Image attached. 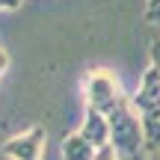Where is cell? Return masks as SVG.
Wrapping results in <instances>:
<instances>
[{"mask_svg": "<svg viewBox=\"0 0 160 160\" xmlns=\"http://www.w3.org/2000/svg\"><path fill=\"white\" fill-rule=\"evenodd\" d=\"M59 151H62V160H95V154H98V148L80 131L68 133L62 139V145H59Z\"/></svg>", "mask_w": 160, "mask_h": 160, "instance_id": "4", "label": "cell"}, {"mask_svg": "<svg viewBox=\"0 0 160 160\" xmlns=\"http://www.w3.org/2000/svg\"><path fill=\"white\" fill-rule=\"evenodd\" d=\"M80 133H83V137L89 139L95 148L110 145V125H107V119H104V113H101V110H95V107H86Z\"/></svg>", "mask_w": 160, "mask_h": 160, "instance_id": "3", "label": "cell"}, {"mask_svg": "<svg viewBox=\"0 0 160 160\" xmlns=\"http://www.w3.org/2000/svg\"><path fill=\"white\" fill-rule=\"evenodd\" d=\"M95 160H122V157H119V151H116L113 145H104V148H98Z\"/></svg>", "mask_w": 160, "mask_h": 160, "instance_id": "6", "label": "cell"}, {"mask_svg": "<svg viewBox=\"0 0 160 160\" xmlns=\"http://www.w3.org/2000/svg\"><path fill=\"white\" fill-rule=\"evenodd\" d=\"M6 68H9V57H6V51L0 48V74H3Z\"/></svg>", "mask_w": 160, "mask_h": 160, "instance_id": "7", "label": "cell"}, {"mask_svg": "<svg viewBox=\"0 0 160 160\" xmlns=\"http://www.w3.org/2000/svg\"><path fill=\"white\" fill-rule=\"evenodd\" d=\"M45 137H48L45 128L33 125L27 133H15V137H9L3 145H0V151H3V157H9V160H42Z\"/></svg>", "mask_w": 160, "mask_h": 160, "instance_id": "2", "label": "cell"}, {"mask_svg": "<svg viewBox=\"0 0 160 160\" xmlns=\"http://www.w3.org/2000/svg\"><path fill=\"white\" fill-rule=\"evenodd\" d=\"M145 21L160 24V0H148V6H145Z\"/></svg>", "mask_w": 160, "mask_h": 160, "instance_id": "5", "label": "cell"}, {"mask_svg": "<svg viewBox=\"0 0 160 160\" xmlns=\"http://www.w3.org/2000/svg\"><path fill=\"white\" fill-rule=\"evenodd\" d=\"M86 107H95L104 113L110 125V145L119 151L122 160H142L145 151V131L133 101L122 92L119 77L110 68H92L83 77Z\"/></svg>", "mask_w": 160, "mask_h": 160, "instance_id": "1", "label": "cell"}]
</instances>
